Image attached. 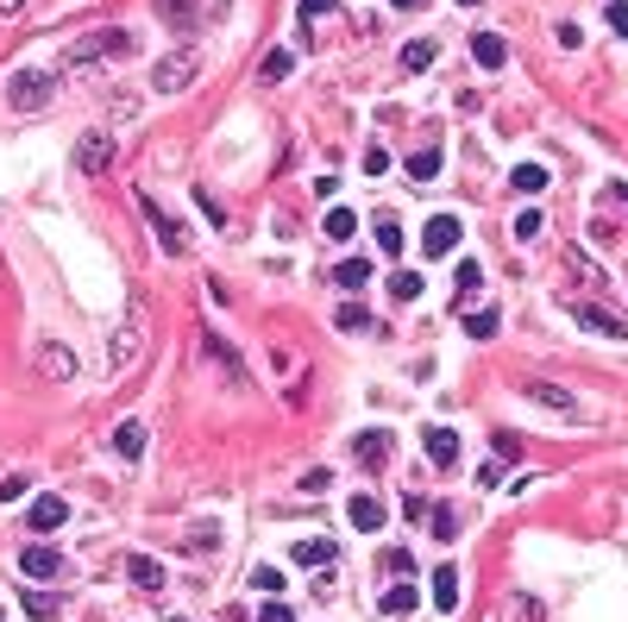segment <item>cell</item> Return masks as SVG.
<instances>
[{
	"mask_svg": "<svg viewBox=\"0 0 628 622\" xmlns=\"http://www.w3.org/2000/svg\"><path fill=\"white\" fill-rule=\"evenodd\" d=\"M422 453H428L434 465H459V434H453V428H428V434H422Z\"/></svg>",
	"mask_w": 628,
	"mask_h": 622,
	"instance_id": "obj_13",
	"label": "cell"
},
{
	"mask_svg": "<svg viewBox=\"0 0 628 622\" xmlns=\"http://www.w3.org/2000/svg\"><path fill=\"white\" fill-rule=\"evenodd\" d=\"M290 69H296V57H290V51H270V57L258 63V76H264V82H283Z\"/></svg>",
	"mask_w": 628,
	"mask_h": 622,
	"instance_id": "obj_31",
	"label": "cell"
},
{
	"mask_svg": "<svg viewBox=\"0 0 628 622\" xmlns=\"http://www.w3.org/2000/svg\"><path fill=\"white\" fill-rule=\"evenodd\" d=\"M459 239H465V221H459V214H434V221L422 227V252H428V258L459 252Z\"/></svg>",
	"mask_w": 628,
	"mask_h": 622,
	"instance_id": "obj_2",
	"label": "cell"
},
{
	"mask_svg": "<svg viewBox=\"0 0 628 622\" xmlns=\"http://www.w3.org/2000/svg\"><path fill=\"white\" fill-rule=\"evenodd\" d=\"M258 622H296V610H290V603H283V597H270V603H264V610H258Z\"/></svg>",
	"mask_w": 628,
	"mask_h": 622,
	"instance_id": "obj_37",
	"label": "cell"
},
{
	"mask_svg": "<svg viewBox=\"0 0 628 622\" xmlns=\"http://www.w3.org/2000/svg\"><path fill=\"white\" fill-rule=\"evenodd\" d=\"M333 321H339L345 333H365V327H371V308H365V302H339V315H333Z\"/></svg>",
	"mask_w": 628,
	"mask_h": 622,
	"instance_id": "obj_29",
	"label": "cell"
},
{
	"mask_svg": "<svg viewBox=\"0 0 628 622\" xmlns=\"http://www.w3.org/2000/svg\"><path fill=\"white\" fill-rule=\"evenodd\" d=\"M26 616H32V622H57V597H44V591H26Z\"/></svg>",
	"mask_w": 628,
	"mask_h": 622,
	"instance_id": "obj_33",
	"label": "cell"
},
{
	"mask_svg": "<svg viewBox=\"0 0 628 622\" xmlns=\"http://www.w3.org/2000/svg\"><path fill=\"white\" fill-rule=\"evenodd\" d=\"M428 528H434L440 540H459V509H446V503H434V509H428Z\"/></svg>",
	"mask_w": 628,
	"mask_h": 622,
	"instance_id": "obj_28",
	"label": "cell"
},
{
	"mask_svg": "<svg viewBox=\"0 0 628 622\" xmlns=\"http://www.w3.org/2000/svg\"><path fill=\"white\" fill-rule=\"evenodd\" d=\"M428 591H434V610H440V616H453V610H459V572H453V566H434Z\"/></svg>",
	"mask_w": 628,
	"mask_h": 622,
	"instance_id": "obj_14",
	"label": "cell"
},
{
	"mask_svg": "<svg viewBox=\"0 0 628 622\" xmlns=\"http://www.w3.org/2000/svg\"><path fill=\"white\" fill-rule=\"evenodd\" d=\"M333 284H339V290H365V284H371V264H365V258H339V264H333Z\"/></svg>",
	"mask_w": 628,
	"mask_h": 622,
	"instance_id": "obj_20",
	"label": "cell"
},
{
	"mask_svg": "<svg viewBox=\"0 0 628 622\" xmlns=\"http://www.w3.org/2000/svg\"><path fill=\"white\" fill-rule=\"evenodd\" d=\"M113 453H120L126 465L145 459V422H120V428H113Z\"/></svg>",
	"mask_w": 628,
	"mask_h": 622,
	"instance_id": "obj_16",
	"label": "cell"
},
{
	"mask_svg": "<svg viewBox=\"0 0 628 622\" xmlns=\"http://www.w3.org/2000/svg\"><path fill=\"white\" fill-rule=\"evenodd\" d=\"M422 296V270H390V302H415Z\"/></svg>",
	"mask_w": 628,
	"mask_h": 622,
	"instance_id": "obj_23",
	"label": "cell"
},
{
	"mask_svg": "<svg viewBox=\"0 0 628 622\" xmlns=\"http://www.w3.org/2000/svg\"><path fill=\"white\" fill-rule=\"evenodd\" d=\"M603 13H609V32H622V38H628V0H609Z\"/></svg>",
	"mask_w": 628,
	"mask_h": 622,
	"instance_id": "obj_40",
	"label": "cell"
},
{
	"mask_svg": "<svg viewBox=\"0 0 628 622\" xmlns=\"http://www.w3.org/2000/svg\"><path fill=\"white\" fill-rule=\"evenodd\" d=\"M497 327H503V321H497V308H477V315H465V333H471V339H497Z\"/></svg>",
	"mask_w": 628,
	"mask_h": 622,
	"instance_id": "obj_30",
	"label": "cell"
},
{
	"mask_svg": "<svg viewBox=\"0 0 628 622\" xmlns=\"http://www.w3.org/2000/svg\"><path fill=\"white\" fill-rule=\"evenodd\" d=\"M327 484H333V471H321V465H314V471H302V491H308V497H314V491H327Z\"/></svg>",
	"mask_w": 628,
	"mask_h": 622,
	"instance_id": "obj_43",
	"label": "cell"
},
{
	"mask_svg": "<svg viewBox=\"0 0 628 622\" xmlns=\"http://www.w3.org/2000/svg\"><path fill=\"white\" fill-rule=\"evenodd\" d=\"M540 227H547V221H540V207H522V214H516V239H522V245L540 239Z\"/></svg>",
	"mask_w": 628,
	"mask_h": 622,
	"instance_id": "obj_34",
	"label": "cell"
},
{
	"mask_svg": "<svg viewBox=\"0 0 628 622\" xmlns=\"http://www.w3.org/2000/svg\"><path fill=\"white\" fill-rule=\"evenodd\" d=\"M377 252H384V258L402 252V227H396V221H377Z\"/></svg>",
	"mask_w": 628,
	"mask_h": 622,
	"instance_id": "obj_35",
	"label": "cell"
},
{
	"mask_svg": "<svg viewBox=\"0 0 628 622\" xmlns=\"http://www.w3.org/2000/svg\"><path fill=\"white\" fill-rule=\"evenodd\" d=\"M359 233V214H353V207H333V214H327V239H353Z\"/></svg>",
	"mask_w": 628,
	"mask_h": 622,
	"instance_id": "obj_32",
	"label": "cell"
},
{
	"mask_svg": "<svg viewBox=\"0 0 628 622\" xmlns=\"http://www.w3.org/2000/svg\"><path fill=\"white\" fill-rule=\"evenodd\" d=\"M0 622H7V616H0Z\"/></svg>",
	"mask_w": 628,
	"mask_h": 622,
	"instance_id": "obj_49",
	"label": "cell"
},
{
	"mask_svg": "<svg viewBox=\"0 0 628 622\" xmlns=\"http://www.w3.org/2000/svg\"><path fill=\"white\" fill-rule=\"evenodd\" d=\"M509 183H516L522 195H540V189H547V164H516V176H509Z\"/></svg>",
	"mask_w": 628,
	"mask_h": 622,
	"instance_id": "obj_27",
	"label": "cell"
},
{
	"mask_svg": "<svg viewBox=\"0 0 628 622\" xmlns=\"http://www.w3.org/2000/svg\"><path fill=\"white\" fill-rule=\"evenodd\" d=\"M408 176H415V183H434V176H440V152H434V145H422V152L408 158Z\"/></svg>",
	"mask_w": 628,
	"mask_h": 622,
	"instance_id": "obj_25",
	"label": "cell"
},
{
	"mask_svg": "<svg viewBox=\"0 0 628 622\" xmlns=\"http://www.w3.org/2000/svg\"><path fill=\"white\" fill-rule=\"evenodd\" d=\"M522 396H528V402H540V408H553V415H578V396H572V390H560V384H547V377H528V384H522Z\"/></svg>",
	"mask_w": 628,
	"mask_h": 622,
	"instance_id": "obj_8",
	"label": "cell"
},
{
	"mask_svg": "<svg viewBox=\"0 0 628 622\" xmlns=\"http://www.w3.org/2000/svg\"><path fill=\"white\" fill-rule=\"evenodd\" d=\"M7 95H13V107H19V113H38V107H50L57 76H44V69H19V76L7 82Z\"/></svg>",
	"mask_w": 628,
	"mask_h": 622,
	"instance_id": "obj_1",
	"label": "cell"
},
{
	"mask_svg": "<svg viewBox=\"0 0 628 622\" xmlns=\"http://www.w3.org/2000/svg\"><path fill=\"white\" fill-rule=\"evenodd\" d=\"M327 13H339V0H302V19H327Z\"/></svg>",
	"mask_w": 628,
	"mask_h": 622,
	"instance_id": "obj_42",
	"label": "cell"
},
{
	"mask_svg": "<svg viewBox=\"0 0 628 622\" xmlns=\"http://www.w3.org/2000/svg\"><path fill=\"white\" fill-rule=\"evenodd\" d=\"M353 453H359V459H365V465L377 471V465L390 459V434H384V428H365V434L353 440Z\"/></svg>",
	"mask_w": 628,
	"mask_h": 622,
	"instance_id": "obj_19",
	"label": "cell"
},
{
	"mask_svg": "<svg viewBox=\"0 0 628 622\" xmlns=\"http://www.w3.org/2000/svg\"><path fill=\"white\" fill-rule=\"evenodd\" d=\"M189 82H195V57H189V51H170V57L151 69V89H158V95H176V89H189Z\"/></svg>",
	"mask_w": 628,
	"mask_h": 622,
	"instance_id": "obj_5",
	"label": "cell"
},
{
	"mask_svg": "<svg viewBox=\"0 0 628 622\" xmlns=\"http://www.w3.org/2000/svg\"><path fill=\"white\" fill-rule=\"evenodd\" d=\"M440 51H434V38H415V44H402V69H415V76H422V69L434 63Z\"/></svg>",
	"mask_w": 628,
	"mask_h": 622,
	"instance_id": "obj_24",
	"label": "cell"
},
{
	"mask_svg": "<svg viewBox=\"0 0 628 622\" xmlns=\"http://www.w3.org/2000/svg\"><path fill=\"white\" fill-rule=\"evenodd\" d=\"M384 566H390V572H396V579H408V572H415V560H408V553H402V547H396V553H390V560H384Z\"/></svg>",
	"mask_w": 628,
	"mask_h": 622,
	"instance_id": "obj_45",
	"label": "cell"
},
{
	"mask_svg": "<svg viewBox=\"0 0 628 622\" xmlns=\"http://www.w3.org/2000/svg\"><path fill=\"white\" fill-rule=\"evenodd\" d=\"M252 585L276 597V591H283V566H258V572H252Z\"/></svg>",
	"mask_w": 628,
	"mask_h": 622,
	"instance_id": "obj_36",
	"label": "cell"
},
{
	"mask_svg": "<svg viewBox=\"0 0 628 622\" xmlns=\"http://www.w3.org/2000/svg\"><path fill=\"white\" fill-rule=\"evenodd\" d=\"M509 622H540V603H534V597H516V603H509Z\"/></svg>",
	"mask_w": 628,
	"mask_h": 622,
	"instance_id": "obj_39",
	"label": "cell"
},
{
	"mask_svg": "<svg viewBox=\"0 0 628 622\" xmlns=\"http://www.w3.org/2000/svg\"><path fill=\"white\" fill-rule=\"evenodd\" d=\"M290 560H296V566H327V572H333L339 547H333V540H296V547H290Z\"/></svg>",
	"mask_w": 628,
	"mask_h": 622,
	"instance_id": "obj_18",
	"label": "cell"
},
{
	"mask_svg": "<svg viewBox=\"0 0 628 622\" xmlns=\"http://www.w3.org/2000/svg\"><path fill=\"white\" fill-rule=\"evenodd\" d=\"M138 214H145V221H151V233H158V245H164L170 258H182V252H189V233H182V227H176V221L164 214V207H158V201H145V195H138Z\"/></svg>",
	"mask_w": 628,
	"mask_h": 622,
	"instance_id": "obj_4",
	"label": "cell"
},
{
	"mask_svg": "<svg viewBox=\"0 0 628 622\" xmlns=\"http://www.w3.org/2000/svg\"><path fill=\"white\" fill-rule=\"evenodd\" d=\"M132 51V32H95V38H82V44H69V63H95V57H126Z\"/></svg>",
	"mask_w": 628,
	"mask_h": 622,
	"instance_id": "obj_3",
	"label": "cell"
},
{
	"mask_svg": "<svg viewBox=\"0 0 628 622\" xmlns=\"http://www.w3.org/2000/svg\"><path fill=\"white\" fill-rule=\"evenodd\" d=\"M471 63H477V69H503V63H509V44H503L497 32H477V38H471Z\"/></svg>",
	"mask_w": 628,
	"mask_h": 622,
	"instance_id": "obj_15",
	"label": "cell"
},
{
	"mask_svg": "<svg viewBox=\"0 0 628 622\" xmlns=\"http://www.w3.org/2000/svg\"><path fill=\"white\" fill-rule=\"evenodd\" d=\"M57 572H63V553H57V547H44V540H38V547H26V553H19V579L50 585Z\"/></svg>",
	"mask_w": 628,
	"mask_h": 622,
	"instance_id": "obj_6",
	"label": "cell"
},
{
	"mask_svg": "<svg viewBox=\"0 0 628 622\" xmlns=\"http://www.w3.org/2000/svg\"><path fill=\"white\" fill-rule=\"evenodd\" d=\"M126 579L138 591H164V566L151 560V553H126Z\"/></svg>",
	"mask_w": 628,
	"mask_h": 622,
	"instance_id": "obj_12",
	"label": "cell"
},
{
	"mask_svg": "<svg viewBox=\"0 0 628 622\" xmlns=\"http://www.w3.org/2000/svg\"><path fill=\"white\" fill-rule=\"evenodd\" d=\"M415 603H422V591H415V585H390V591H384V610H390V616H408Z\"/></svg>",
	"mask_w": 628,
	"mask_h": 622,
	"instance_id": "obj_26",
	"label": "cell"
},
{
	"mask_svg": "<svg viewBox=\"0 0 628 622\" xmlns=\"http://www.w3.org/2000/svg\"><path fill=\"white\" fill-rule=\"evenodd\" d=\"M616 195H622V201H628V183H616Z\"/></svg>",
	"mask_w": 628,
	"mask_h": 622,
	"instance_id": "obj_46",
	"label": "cell"
},
{
	"mask_svg": "<svg viewBox=\"0 0 628 622\" xmlns=\"http://www.w3.org/2000/svg\"><path fill=\"white\" fill-rule=\"evenodd\" d=\"M572 321L585 327V333H603V339H628V321H616L609 308H597V302H572Z\"/></svg>",
	"mask_w": 628,
	"mask_h": 622,
	"instance_id": "obj_7",
	"label": "cell"
},
{
	"mask_svg": "<svg viewBox=\"0 0 628 622\" xmlns=\"http://www.w3.org/2000/svg\"><path fill=\"white\" fill-rule=\"evenodd\" d=\"M76 164H82L89 176H101V170L113 164V138H107V132H82V138H76Z\"/></svg>",
	"mask_w": 628,
	"mask_h": 622,
	"instance_id": "obj_10",
	"label": "cell"
},
{
	"mask_svg": "<svg viewBox=\"0 0 628 622\" xmlns=\"http://www.w3.org/2000/svg\"><path fill=\"white\" fill-rule=\"evenodd\" d=\"M459 7H484V0H459Z\"/></svg>",
	"mask_w": 628,
	"mask_h": 622,
	"instance_id": "obj_47",
	"label": "cell"
},
{
	"mask_svg": "<svg viewBox=\"0 0 628 622\" xmlns=\"http://www.w3.org/2000/svg\"><path fill=\"white\" fill-rule=\"evenodd\" d=\"M384 170H390V152L371 145V152H365V176H384Z\"/></svg>",
	"mask_w": 628,
	"mask_h": 622,
	"instance_id": "obj_41",
	"label": "cell"
},
{
	"mask_svg": "<svg viewBox=\"0 0 628 622\" xmlns=\"http://www.w3.org/2000/svg\"><path fill=\"white\" fill-rule=\"evenodd\" d=\"M170 622H176V616H170Z\"/></svg>",
	"mask_w": 628,
	"mask_h": 622,
	"instance_id": "obj_50",
	"label": "cell"
},
{
	"mask_svg": "<svg viewBox=\"0 0 628 622\" xmlns=\"http://www.w3.org/2000/svg\"><path fill=\"white\" fill-rule=\"evenodd\" d=\"M214 534H221L214 522H195V528H189V547H214Z\"/></svg>",
	"mask_w": 628,
	"mask_h": 622,
	"instance_id": "obj_44",
	"label": "cell"
},
{
	"mask_svg": "<svg viewBox=\"0 0 628 622\" xmlns=\"http://www.w3.org/2000/svg\"><path fill=\"white\" fill-rule=\"evenodd\" d=\"M158 13H164L170 26H182V32H195V26H201V13H195V0H158Z\"/></svg>",
	"mask_w": 628,
	"mask_h": 622,
	"instance_id": "obj_21",
	"label": "cell"
},
{
	"mask_svg": "<svg viewBox=\"0 0 628 622\" xmlns=\"http://www.w3.org/2000/svg\"><path fill=\"white\" fill-rule=\"evenodd\" d=\"M38 365H44V377H50V384H63L69 371H76V359H69L63 346H44V353H38Z\"/></svg>",
	"mask_w": 628,
	"mask_h": 622,
	"instance_id": "obj_22",
	"label": "cell"
},
{
	"mask_svg": "<svg viewBox=\"0 0 628 622\" xmlns=\"http://www.w3.org/2000/svg\"><path fill=\"white\" fill-rule=\"evenodd\" d=\"M63 522H69V503L63 497H32V509H26V528L32 534H57Z\"/></svg>",
	"mask_w": 628,
	"mask_h": 622,
	"instance_id": "obj_9",
	"label": "cell"
},
{
	"mask_svg": "<svg viewBox=\"0 0 628 622\" xmlns=\"http://www.w3.org/2000/svg\"><path fill=\"white\" fill-rule=\"evenodd\" d=\"M345 522H353L359 534H377L384 528V503L377 497H353V503H345Z\"/></svg>",
	"mask_w": 628,
	"mask_h": 622,
	"instance_id": "obj_17",
	"label": "cell"
},
{
	"mask_svg": "<svg viewBox=\"0 0 628 622\" xmlns=\"http://www.w3.org/2000/svg\"><path fill=\"white\" fill-rule=\"evenodd\" d=\"M19 497H26V478L7 471V478H0V503H19Z\"/></svg>",
	"mask_w": 628,
	"mask_h": 622,
	"instance_id": "obj_38",
	"label": "cell"
},
{
	"mask_svg": "<svg viewBox=\"0 0 628 622\" xmlns=\"http://www.w3.org/2000/svg\"><path fill=\"white\" fill-rule=\"evenodd\" d=\"M390 7H415V0H390Z\"/></svg>",
	"mask_w": 628,
	"mask_h": 622,
	"instance_id": "obj_48",
	"label": "cell"
},
{
	"mask_svg": "<svg viewBox=\"0 0 628 622\" xmlns=\"http://www.w3.org/2000/svg\"><path fill=\"white\" fill-rule=\"evenodd\" d=\"M138 346H145V315H132V321H126V327L113 333V346H107V353H113V365L126 371V365L138 359Z\"/></svg>",
	"mask_w": 628,
	"mask_h": 622,
	"instance_id": "obj_11",
	"label": "cell"
}]
</instances>
